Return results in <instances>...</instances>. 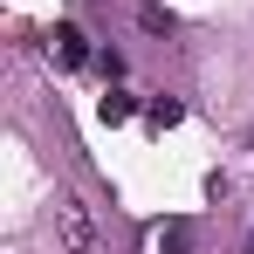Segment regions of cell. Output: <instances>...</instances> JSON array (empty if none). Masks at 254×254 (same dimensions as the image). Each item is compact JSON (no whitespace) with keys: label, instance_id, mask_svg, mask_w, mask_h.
<instances>
[{"label":"cell","instance_id":"cell-6","mask_svg":"<svg viewBox=\"0 0 254 254\" xmlns=\"http://www.w3.org/2000/svg\"><path fill=\"white\" fill-rule=\"evenodd\" d=\"M241 254H254V234H248V248H241Z\"/></svg>","mask_w":254,"mask_h":254},{"label":"cell","instance_id":"cell-3","mask_svg":"<svg viewBox=\"0 0 254 254\" xmlns=\"http://www.w3.org/2000/svg\"><path fill=\"white\" fill-rule=\"evenodd\" d=\"M144 117H151L158 130H172L179 117H186V103H179V96H151V103H144Z\"/></svg>","mask_w":254,"mask_h":254},{"label":"cell","instance_id":"cell-2","mask_svg":"<svg viewBox=\"0 0 254 254\" xmlns=\"http://www.w3.org/2000/svg\"><path fill=\"white\" fill-rule=\"evenodd\" d=\"M48 62H55V69H83V62H89V42H83L76 21H62V28L48 35Z\"/></svg>","mask_w":254,"mask_h":254},{"label":"cell","instance_id":"cell-1","mask_svg":"<svg viewBox=\"0 0 254 254\" xmlns=\"http://www.w3.org/2000/svg\"><path fill=\"white\" fill-rule=\"evenodd\" d=\"M55 234H62V254H96V220L76 192H62L55 199Z\"/></svg>","mask_w":254,"mask_h":254},{"label":"cell","instance_id":"cell-5","mask_svg":"<svg viewBox=\"0 0 254 254\" xmlns=\"http://www.w3.org/2000/svg\"><path fill=\"white\" fill-rule=\"evenodd\" d=\"M248 158H254V130H248Z\"/></svg>","mask_w":254,"mask_h":254},{"label":"cell","instance_id":"cell-4","mask_svg":"<svg viewBox=\"0 0 254 254\" xmlns=\"http://www.w3.org/2000/svg\"><path fill=\"white\" fill-rule=\"evenodd\" d=\"M130 110H137V103H130L124 89H110V96H103V103H96V117H103V124H124Z\"/></svg>","mask_w":254,"mask_h":254}]
</instances>
